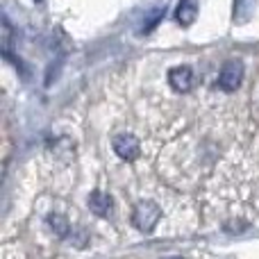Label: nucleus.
Here are the masks:
<instances>
[{
    "instance_id": "f257e3e1",
    "label": "nucleus",
    "mask_w": 259,
    "mask_h": 259,
    "mask_svg": "<svg viewBox=\"0 0 259 259\" xmlns=\"http://www.w3.org/2000/svg\"><path fill=\"white\" fill-rule=\"evenodd\" d=\"M161 219V207L152 200H141L132 211V225L139 232H150Z\"/></svg>"
},
{
    "instance_id": "f03ea898",
    "label": "nucleus",
    "mask_w": 259,
    "mask_h": 259,
    "mask_svg": "<svg viewBox=\"0 0 259 259\" xmlns=\"http://www.w3.org/2000/svg\"><path fill=\"white\" fill-rule=\"evenodd\" d=\"M112 148L121 159L125 161H134L139 155H141V143L134 134H116L112 141Z\"/></svg>"
},
{
    "instance_id": "7ed1b4c3",
    "label": "nucleus",
    "mask_w": 259,
    "mask_h": 259,
    "mask_svg": "<svg viewBox=\"0 0 259 259\" xmlns=\"http://www.w3.org/2000/svg\"><path fill=\"white\" fill-rule=\"evenodd\" d=\"M241 82H243V64L241 62H228L221 68L219 87L223 91H237Z\"/></svg>"
},
{
    "instance_id": "20e7f679",
    "label": "nucleus",
    "mask_w": 259,
    "mask_h": 259,
    "mask_svg": "<svg viewBox=\"0 0 259 259\" xmlns=\"http://www.w3.org/2000/svg\"><path fill=\"white\" fill-rule=\"evenodd\" d=\"M168 84L170 89L180 91V94H187L193 84V71L189 66H175L168 71Z\"/></svg>"
},
{
    "instance_id": "39448f33",
    "label": "nucleus",
    "mask_w": 259,
    "mask_h": 259,
    "mask_svg": "<svg viewBox=\"0 0 259 259\" xmlns=\"http://www.w3.org/2000/svg\"><path fill=\"white\" fill-rule=\"evenodd\" d=\"M112 207H114V200L109 193L105 191H94L89 196V209L98 216H109L112 214Z\"/></svg>"
},
{
    "instance_id": "423d86ee",
    "label": "nucleus",
    "mask_w": 259,
    "mask_h": 259,
    "mask_svg": "<svg viewBox=\"0 0 259 259\" xmlns=\"http://www.w3.org/2000/svg\"><path fill=\"white\" fill-rule=\"evenodd\" d=\"M198 16V0H180L175 9V18L182 27H189Z\"/></svg>"
},
{
    "instance_id": "0eeeda50",
    "label": "nucleus",
    "mask_w": 259,
    "mask_h": 259,
    "mask_svg": "<svg viewBox=\"0 0 259 259\" xmlns=\"http://www.w3.org/2000/svg\"><path fill=\"white\" fill-rule=\"evenodd\" d=\"M257 0H234V21L246 23L255 12Z\"/></svg>"
},
{
    "instance_id": "6e6552de",
    "label": "nucleus",
    "mask_w": 259,
    "mask_h": 259,
    "mask_svg": "<svg viewBox=\"0 0 259 259\" xmlns=\"http://www.w3.org/2000/svg\"><path fill=\"white\" fill-rule=\"evenodd\" d=\"M48 223L55 228V232L59 234V237H64V234L68 232V223H66V219H64L62 214H50L48 216Z\"/></svg>"
},
{
    "instance_id": "1a4fd4ad",
    "label": "nucleus",
    "mask_w": 259,
    "mask_h": 259,
    "mask_svg": "<svg viewBox=\"0 0 259 259\" xmlns=\"http://www.w3.org/2000/svg\"><path fill=\"white\" fill-rule=\"evenodd\" d=\"M166 259H182V257H166Z\"/></svg>"
}]
</instances>
